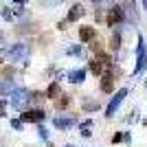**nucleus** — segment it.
<instances>
[{
  "label": "nucleus",
  "instance_id": "4be33fe9",
  "mask_svg": "<svg viewBox=\"0 0 147 147\" xmlns=\"http://www.w3.org/2000/svg\"><path fill=\"white\" fill-rule=\"evenodd\" d=\"M44 5H55V2H59V0H42Z\"/></svg>",
  "mask_w": 147,
  "mask_h": 147
},
{
  "label": "nucleus",
  "instance_id": "a211bd4d",
  "mask_svg": "<svg viewBox=\"0 0 147 147\" xmlns=\"http://www.w3.org/2000/svg\"><path fill=\"white\" fill-rule=\"evenodd\" d=\"M68 103H70V99H68L66 94H64V99H59V108H66Z\"/></svg>",
  "mask_w": 147,
  "mask_h": 147
},
{
  "label": "nucleus",
  "instance_id": "bb28decb",
  "mask_svg": "<svg viewBox=\"0 0 147 147\" xmlns=\"http://www.w3.org/2000/svg\"><path fill=\"white\" fill-rule=\"evenodd\" d=\"M0 42H2V33H0Z\"/></svg>",
  "mask_w": 147,
  "mask_h": 147
},
{
  "label": "nucleus",
  "instance_id": "7ed1b4c3",
  "mask_svg": "<svg viewBox=\"0 0 147 147\" xmlns=\"http://www.w3.org/2000/svg\"><path fill=\"white\" fill-rule=\"evenodd\" d=\"M123 11H125V20L138 24V9H136V0H123Z\"/></svg>",
  "mask_w": 147,
  "mask_h": 147
},
{
  "label": "nucleus",
  "instance_id": "b1692460",
  "mask_svg": "<svg viewBox=\"0 0 147 147\" xmlns=\"http://www.w3.org/2000/svg\"><path fill=\"white\" fill-rule=\"evenodd\" d=\"M92 2H94V5L99 7V5H101V2H105V0H92Z\"/></svg>",
  "mask_w": 147,
  "mask_h": 147
},
{
  "label": "nucleus",
  "instance_id": "1a4fd4ad",
  "mask_svg": "<svg viewBox=\"0 0 147 147\" xmlns=\"http://www.w3.org/2000/svg\"><path fill=\"white\" fill-rule=\"evenodd\" d=\"M68 77H70V81H73V84H81V81L86 79V70H84V68L70 70V73H68Z\"/></svg>",
  "mask_w": 147,
  "mask_h": 147
},
{
  "label": "nucleus",
  "instance_id": "423d86ee",
  "mask_svg": "<svg viewBox=\"0 0 147 147\" xmlns=\"http://www.w3.org/2000/svg\"><path fill=\"white\" fill-rule=\"evenodd\" d=\"M26 55H29V46H26V44H16L13 49H9V57L16 59V61H20L22 57H26Z\"/></svg>",
  "mask_w": 147,
  "mask_h": 147
},
{
  "label": "nucleus",
  "instance_id": "412c9836",
  "mask_svg": "<svg viewBox=\"0 0 147 147\" xmlns=\"http://www.w3.org/2000/svg\"><path fill=\"white\" fill-rule=\"evenodd\" d=\"M121 138H123L121 134H114V136H112V143H119V141H121Z\"/></svg>",
  "mask_w": 147,
  "mask_h": 147
},
{
  "label": "nucleus",
  "instance_id": "6ab92c4d",
  "mask_svg": "<svg viewBox=\"0 0 147 147\" xmlns=\"http://www.w3.org/2000/svg\"><path fill=\"white\" fill-rule=\"evenodd\" d=\"M2 18H5V20H11V11H9V9H2Z\"/></svg>",
  "mask_w": 147,
  "mask_h": 147
},
{
  "label": "nucleus",
  "instance_id": "6e6552de",
  "mask_svg": "<svg viewBox=\"0 0 147 147\" xmlns=\"http://www.w3.org/2000/svg\"><path fill=\"white\" fill-rule=\"evenodd\" d=\"M114 75H112V70H108V73L101 75V90L103 92H112V88H114Z\"/></svg>",
  "mask_w": 147,
  "mask_h": 147
},
{
  "label": "nucleus",
  "instance_id": "f3484780",
  "mask_svg": "<svg viewBox=\"0 0 147 147\" xmlns=\"http://www.w3.org/2000/svg\"><path fill=\"white\" fill-rule=\"evenodd\" d=\"M112 49H114V51L121 49V35H119V33H114V35H112Z\"/></svg>",
  "mask_w": 147,
  "mask_h": 147
},
{
  "label": "nucleus",
  "instance_id": "ddd939ff",
  "mask_svg": "<svg viewBox=\"0 0 147 147\" xmlns=\"http://www.w3.org/2000/svg\"><path fill=\"white\" fill-rule=\"evenodd\" d=\"M73 123H75V119H55V125H57L59 129H66V127H70Z\"/></svg>",
  "mask_w": 147,
  "mask_h": 147
},
{
  "label": "nucleus",
  "instance_id": "393cba45",
  "mask_svg": "<svg viewBox=\"0 0 147 147\" xmlns=\"http://www.w3.org/2000/svg\"><path fill=\"white\" fill-rule=\"evenodd\" d=\"M16 2H18V5H24V2H26V0H16Z\"/></svg>",
  "mask_w": 147,
  "mask_h": 147
},
{
  "label": "nucleus",
  "instance_id": "5701e85b",
  "mask_svg": "<svg viewBox=\"0 0 147 147\" xmlns=\"http://www.w3.org/2000/svg\"><path fill=\"white\" fill-rule=\"evenodd\" d=\"M2 112H5V103H0V117H5Z\"/></svg>",
  "mask_w": 147,
  "mask_h": 147
},
{
  "label": "nucleus",
  "instance_id": "2eb2a0df",
  "mask_svg": "<svg viewBox=\"0 0 147 147\" xmlns=\"http://www.w3.org/2000/svg\"><path fill=\"white\" fill-rule=\"evenodd\" d=\"M66 55H77V57H81V55H84V49H81V44H77V46H70V49H66Z\"/></svg>",
  "mask_w": 147,
  "mask_h": 147
},
{
  "label": "nucleus",
  "instance_id": "f8f14e48",
  "mask_svg": "<svg viewBox=\"0 0 147 147\" xmlns=\"http://www.w3.org/2000/svg\"><path fill=\"white\" fill-rule=\"evenodd\" d=\"M90 68H92V73L97 75V77H99V75H103V64H101L99 59H92L90 61Z\"/></svg>",
  "mask_w": 147,
  "mask_h": 147
},
{
  "label": "nucleus",
  "instance_id": "f03ea898",
  "mask_svg": "<svg viewBox=\"0 0 147 147\" xmlns=\"http://www.w3.org/2000/svg\"><path fill=\"white\" fill-rule=\"evenodd\" d=\"M105 22H108V26H119L125 22V11H123L121 5H112L110 9H108V18H105Z\"/></svg>",
  "mask_w": 147,
  "mask_h": 147
},
{
  "label": "nucleus",
  "instance_id": "cd10ccee",
  "mask_svg": "<svg viewBox=\"0 0 147 147\" xmlns=\"http://www.w3.org/2000/svg\"><path fill=\"white\" fill-rule=\"evenodd\" d=\"M66 147H73V145H66Z\"/></svg>",
  "mask_w": 147,
  "mask_h": 147
},
{
  "label": "nucleus",
  "instance_id": "39448f33",
  "mask_svg": "<svg viewBox=\"0 0 147 147\" xmlns=\"http://www.w3.org/2000/svg\"><path fill=\"white\" fill-rule=\"evenodd\" d=\"M86 13V7L81 5V2H75L73 7H70V11H68V22H77V20H81V16Z\"/></svg>",
  "mask_w": 147,
  "mask_h": 147
},
{
  "label": "nucleus",
  "instance_id": "dca6fc26",
  "mask_svg": "<svg viewBox=\"0 0 147 147\" xmlns=\"http://www.w3.org/2000/svg\"><path fill=\"white\" fill-rule=\"evenodd\" d=\"M90 127H92V121H84V125H81V134H84V136H90L92 134Z\"/></svg>",
  "mask_w": 147,
  "mask_h": 147
},
{
  "label": "nucleus",
  "instance_id": "4468645a",
  "mask_svg": "<svg viewBox=\"0 0 147 147\" xmlns=\"http://www.w3.org/2000/svg\"><path fill=\"white\" fill-rule=\"evenodd\" d=\"M46 97H49V99L59 97V86H57V84H51V86H49V90H46Z\"/></svg>",
  "mask_w": 147,
  "mask_h": 147
},
{
  "label": "nucleus",
  "instance_id": "0eeeda50",
  "mask_svg": "<svg viewBox=\"0 0 147 147\" xmlns=\"http://www.w3.org/2000/svg\"><path fill=\"white\" fill-rule=\"evenodd\" d=\"M97 37V29L94 26H79V40L81 44H88Z\"/></svg>",
  "mask_w": 147,
  "mask_h": 147
},
{
  "label": "nucleus",
  "instance_id": "9d476101",
  "mask_svg": "<svg viewBox=\"0 0 147 147\" xmlns=\"http://www.w3.org/2000/svg\"><path fill=\"white\" fill-rule=\"evenodd\" d=\"M22 119H24V121H42V119H44V112L42 110H29V112L22 114Z\"/></svg>",
  "mask_w": 147,
  "mask_h": 147
},
{
  "label": "nucleus",
  "instance_id": "9b49d317",
  "mask_svg": "<svg viewBox=\"0 0 147 147\" xmlns=\"http://www.w3.org/2000/svg\"><path fill=\"white\" fill-rule=\"evenodd\" d=\"M11 101H13V105H18V108H22V103H24V101H26V90H16V92H13V94H11Z\"/></svg>",
  "mask_w": 147,
  "mask_h": 147
},
{
  "label": "nucleus",
  "instance_id": "20e7f679",
  "mask_svg": "<svg viewBox=\"0 0 147 147\" xmlns=\"http://www.w3.org/2000/svg\"><path fill=\"white\" fill-rule=\"evenodd\" d=\"M125 94H127V88H121V90L117 92V97H112L110 105H108V110H105V117H108V119H110V117H114V112H117V108L123 103Z\"/></svg>",
  "mask_w": 147,
  "mask_h": 147
},
{
  "label": "nucleus",
  "instance_id": "aec40b11",
  "mask_svg": "<svg viewBox=\"0 0 147 147\" xmlns=\"http://www.w3.org/2000/svg\"><path fill=\"white\" fill-rule=\"evenodd\" d=\"M5 90H11V84H0V92H5Z\"/></svg>",
  "mask_w": 147,
  "mask_h": 147
},
{
  "label": "nucleus",
  "instance_id": "f257e3e1",
  "mask_svg": "<svg viewBox=\"0 0 147 147\" xmlns=\"http://www.w3.org/2000/svg\"><path fill=\"white\" fill-rule=\"evenodd\" d=\"M147 66V46L143 35L138 37V46H136V66H134V75H141Z\"/></svg>",
  "mask_w": 147,
  "mask_h": 147
},
{
  "label": "nucleus",
  "instance_id": "c85d7f7f",
  "mask_svg": "<svg viewBox=\"0 0 147 147\" xmlns=\"http://www.w3.org/2000/svg\"><path fill=\"white\" fill-rule=\"evenodd\" d=\"M0 61H2V59H0Z\"/></svg>",
  "mask_w": 147,
  "mask_h": 147
},
{
  "label": "nucleus",
  "instance_id": "a878e982",
  "mask_svg": "<svg viewBox=\"0 0 147 147\" xmlns=\"http://www.w3.org/2000/svg\"><path fill=\"white\" fill-rule=\"evenodd\" d=\"M143 7H145V9H147V0H143Z\"/></svg>",
  "mask_w": 147,
  "mask_h": 147
}]
</instances>
